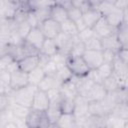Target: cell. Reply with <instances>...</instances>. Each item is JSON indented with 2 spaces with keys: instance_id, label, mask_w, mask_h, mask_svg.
I'll return each instance as SVG.
<instances>
[{
  "instance_id": "603a6c76",
  "label": "cell",
  "mask_w": 128,
  "mask_h": 128,
  "mask_svg": "<svg viewBox=\"0 0 128 128\" xmlns=\"http://www.w3.org/2000/svg\"><path fill=\"white\" fill-rule=\"evenodd\" d=\"M61 83L56 79V77H53V76H45L44 79L40 82V84L38 85V89L39 90H42V91H45V92H48L52 89H55V88H58L60 87Z\"/></svg>"
},
{
  "instance_id": "5bb4252c",
  "label": "cell",
  "mask_w": 128,
  "mask_h": 128,
  "mask_svg": "<svg viewBox=\"0 0 128 128\" xmlns=\"http://www.w3.org/2000/svg\"><path fill=\"white\" fill-rule=\"evenodd\" d=\"M45 40H46V37H45L44 33L42 32V30L40 29V27L32 28L30 30V32L28 33L27 37L25 38V41H27L28 43H30L31 45H33L34 47H36L39 50L41 49Z\"/></svg>"
},
{
  "instance_id": "f5cc1de1",
  "label": "cell",
  "mask_w": 128,
  "mask_h": 128,
  "mask_svg": "<svg viewBox=\"0 0 128 128\" xmlns=\"http://www.w3.org/2000/svg\"><path fill=\"white\" fill-rule=\"evenodd\" d=\"M105 128H106V127H105Z\"/></svg>"
},
{
  "instance_id": "681fc988",
  "label": "cell",
  "mask_w": 128,
  "mask_h": 128,
  "mask_svg": "<svg viewBox=\"0 0 128 128\" xmlns=\"http://www.w3.org/2000/svg\"><path fill=\"white\" fill-rule=\"evenodd\" d=\"M123 24L128 26V7L123 10Z\"/></svg>"
},
{
  "instance_id": "8fae6325",
  "label": "cell",
  "mask_w": 128,
  "mask_h": 128,
  "mask_svg": "<svg viewBox=\"0 0 128 128\" xmlns=\"http://www.w3.org/2000/svg\"><path fill=\"white\" fill-rule=\"evenodd\" d=\"M93 31H94L95 35H96L97 37H99L100 39L105 38V37H108V36H110V35H112V34H114V33L117 32V30L114 29V28L105 20L104 17H102V18L97 22V24H96V25L94 26V28H93Z\"/></svg>"
},
{
  "instance_id": "d4e9b609",
  "label": "cell",
  "mask_w": 128,
  "mask_h": 128,
  "mask_svg": "<svg viewBox=\"0 0 128 128\" xmlns=\"http://www.w3.org/2000/svg\"><path fill=\"white\" fill-rule=\"evenodd\" d=\"M56 126L59 128H77L76 118L73 114H62Z\"/></svg>"
},
{
  "instance_id": "e0dca14e",
  "label": "cell",
  "mask_w": 128,
  "mask_h": 128,
  "mask_svg": "<svg viewBox=\"0 0 128 128\" xmlns=\"http://www.w3.org/2000/svg\"><path fill=\"white\" fill-rule=\"evenodd\" d=\"M38 66H40V58L39 55L36 56H27L20 60L18 62V68L25 72V73H30L34 69H36Z\"/></svg>"
},
{
  "instance_id": "30bf717a",
  "label": "cell",
  "mask_w": 128,
  "mask_h": 128,
  "mask_svg": "<svg viewBox=\"0 0 128 128\" xmlns=\"http://www.w3.org/2000/svg\"><path fill=\"white\" fill-rule=\"evenodd\" d=\"M89 104L90 102L84 96L78 95L75 98V107L73 115L75 116L76 120L82 119L89 115Z\"/></svg>"
},
{
  "instance_id": "277c9868",
  "label": "cell",
  "mask_w": 128,
  "mask_h": 128,
  "mask_svg": "<svg viewBox=\"0 0 128 128\" xmlns=\"http://www.w3.org/2000/svg\"><path fill=\"white\" fill-rule=\"evenodd\" d=\"M113 76L117 80L119 87L121 89H127L128 88V65L123 63L118 56H116L114 62H113Z\"/></svg>"
},
{
  "instance_id": "e575fe53",
  "label": "cell",
  "mask_w": 128,
  "mask_h": 128,
  "mask_svg": "<svg viewBox=\"0 0 128 128\" xmlns=\"http://www.w3.org/2000/svg\"><path fill=\"white\" fill-rule=\"evenodd\" d=\"M55 77H56V79H57L60 83H63V82H65V81L70 80V79L73 77V75H72L71 71L69 70V68L67 67V65H65V66H63V67L58 68Z\"/></svg>"
},
{
  "instance_id": "cb8c5ba5",
  "label": "cell",
  "mask_w": 128,
  "mask_h": 128,
  "mask_svg": "<svg viewBox=\"0 0 128 128\" xmlns=\"http://www.w3.org/2000/svg\"><path fill=\"white\" fill-rule=\"evenodd\" d=\"M15 117L16 120H25L27 115L29 114L31 108H28V107H25V106H22L20 104H17V103H12L9 107Z\"/></svg>"
},
{
  "instance_id": "4316f807",
  "label": "cell",
  "mask_w": 128,
  "mask_h": 128,
  "mask_svg": "<svg viewBox=\"0 0 128 128\" xmlns=\"http://www.w3.org/2000/svg\"><path fill=\"white\" fill-rule=\"evenodd\" d=\"M126 121L117 115L110 113L105 117V127L106 128H124Z\"/></svg>"
},
{
  "instance_id": "f546056e",
  "label": "cell",
  "mask_w": 128,
  "mask_h": 128,
  "mask_svg": "<svg viewBox=\"0 0 128 128\" xmlns=\"http://www.w3.org/2000/svg\"><path fill=\"white\" fill-rule=\"evenodd\" d=\"M85 51H86L85 44L79 39L78 35L75 36L74 40H73V45H72V48H71L69 56H83Z\"/></svg>"
},
{
  "instance_id": "ffe728a7",
  "label": "cell",
  "mask_w": 128,
  "mask_h": 128,
  "mask_svg": "<svg viewBox=\"0 0 128 128\" xmlns=\"http://www.w3.org/2000/svg\"><path fill=\"white\" fill-rule=\"evenodd\" d=\"M102 14L94 8H91L87 11H85L82 15V19L84 21V23L86 24V26L88 28H94V26L97 24V22L102 18Z\"/></svg>"
},
{
  "instance_id": "7dc6e473",
  "label": "cell",
  "mask_w": 128,
  "mask_h": 128,
  "mask_svg": "<svg viewBox=\"0 0 128 128\" xmlns=\"http://www.w3.org/2000/svg\"><path fill=\"white\" fill-rule=\"evenodd\" d=\"M115 7L121 10H124L128 7V1H124V0H120V1H114Z\"/></svg>"
},
{
  "instance_id": "bcb514c9",
  "label": "cell",
  "mask_w": 128,
  "mask_h": 128,
  "mask_svg": "<svg viewBox=\"0 0 128 128\" xmlns=\"http://www.w3.org/2000/svg\"><path fill=\"white\" fill-rule=\"evenodd\" d=\"M117 56L123 63L128 65V49L127 48H121L117 53Z\"/></svg>"
},
{
  "instance_id": "7402d4cb",
  "label": "cell",
  "mask_w": 128,
  "mask_h": 128,
  "mask_svg": "<svg viewBox=\"0 0 128 128\" xmlns=\"http://www.w3.org/2000/svg\"><path fill=\"white\" fill-rule=\"evenodd\" d=\"M59 52L57 44L55 42L54 39H48L46 38V40L44 41L41 49H40V54L45 55L47 57H53L54 55H56Z\"/></svg>"
},
{
  "instance_id": "d6986e66",
  "label": "cell",
  "mask_w": 128,
  "mask_h": 128,
  "mask_svg": "<svg viewBox=\"0 0 128 128\" xmlns=\"http://www.w3.org/2000/svg\"><path fill=\"white\" fill-rule=\"evenodd\" d=\"M101 43H102V48L103 50H108V51H112L114 53H118L119 50L121 49V44L118 40L117 37V33H114L108 37L102 38L101 39Z\"/></svg>"
},
{
  "instance_id": "f6af8a7d",
  "label": "cell",
  "mask_w": 128,
  "mask_h": 128,
  "mask_svg": "<svg viewBox=\"0 0 128 128\" xmlns=\"http://www.w3.org/2000/svg\"><path fill=\"white\" fill-rule=\"evenodd\" d=\"M103 55H104V62H107V63H113L117 56L116 53L108 50H103Z\"/></svg>"
},
{
  "instance_id": "d590c367",
  "label": "cell",
  "mask_w": 128,
  "mask_h": 128,
  "mask_svg": "<svg viewBox=\"0 0 128 128\" xmlns=\"http://www.w3.org/2000/svg\"><path fill=\"white\" fill-rule=\"evenodd\" d=\"M102 85L104 86V88L106 89L107 92H114V91H117V90L121 89V88L119 87V84H118L117 80L115 79V77H114L113 75L110 76L109 78L105 79V80L103 81Z\"/></svg>"
},
{
  "instance_id": "816d5d0a",
  "label": "cell",
  "mask_w": 128,
  "mask_h": 128,
  "mask_svg": "<svg viewBox=\"0 0 128 128\" xmlns=\"http://www.w3.org/2000/svg\"><path fill=\"white\" fill-rule=\"evenodd\" d=\"M126 94H127V100H128V88L126 89Z\"/></svg>"
},
{
  "instance_id": "ee69618b",
  "label": "cell",
  "mask_w": 128,
  "mask_h": 128,
  "mask_svg": "<svg viewBox=\"0 0 128 128\" xmlns=\"http://www.w3.org/2000/svg\"><path fill=\"white\" fill-rule=\"evenodd\" d=\"M87 77L93 82V83H96V84H102L103 83V79L100 77L99 73L97 72V70H91L89 72V74L87 75Z\"/></svg>"
},
{
  "instance_id": "9c48e42d",
  "label": "cell",
  "mask_w": 128,
  "mask_h": 128,
  "mask_svg": "<svg viewBox=\"0 0 128 128\" xmlns=\"http://www.w3.org/2000/svg\"><path fill=\"white\" fill-rule=\"evenodd\" d=\"M78 128H105V117L88 115L82 119L76 120Z\"/></svg>"
},
{
  "instance_id": "f1b7e54d",
  "label": "cell",
  "mask_w": 128,
  "mask_h": 128,
  "mask_svg": "<svg viewBox=\"0 0 128 128\" xmlns=\"http://www.w3.org/2000/svg\"><path fill=\"white\" fill-rule=\"evenodd\" d=\"M89 114L98 116V117H106L109 113L100 102H90L89 104Z\"/></svg>"
},
{
  "instance_id": "60d3db41",
  "label": "cell",
  "mask_w": 128,
  "mask_h": 128,
  "mask_svg": "<svg viewBox=\"0 0 128 128\" xmlns=\"http://www.w3.org/2000/svg\"><path fill=\"white\" fill-rule=\"evenodd\" d=\"M93 36H95V33H94L92 28H86V29H84V30H82L78 33V37L83 43H86Z\"/></svg>"
},
{
  "instance_id": "7bdbcfd3",
  "label": "cell",
  "mask_w": 128,
  "mask_h": 128,
  "mask_svg": "<svg viewBox=\"0 0 128 128\" xmlns=\"http://www.w3.org/2000/svg\"><path fill=\"white\" fill-rule=\"evenodd\" d=\"M26 21H27V23L30 25L31 28H36V27H39V26H40L39 20L37 19L36 15H35L34 12H32V11L28 13L27 18H26Z\"/></svg>"
},
{
  "instance_id": "ba28073f",
  "label": "cell",
  "mask_w": 128,
  "mask_h": 128,
  "mask_svg": "<svg viewBox=\"0 0 128 128\" xmlns=\"http://www.w3.org/2000/svg\"><path fill=\"white\" fill-rule=\"evenodd\" d=\"M49 106H50V99L48 97L47 92L37 89L33 98L31 109L41 111V112H46Z\"/></svg>"
},
{
  "instance_id": "484cf974",
  "label": "cell",
  "mask_w": 128,
  "mask_h": 128,
  "mask_svg": "<svg viewBox=\"0 0 128 128\" xmlns=\"http://www.w3.org/2000/svg\"><path fill=\"white\" fill-rule=\"evenodd\" d=\"M46 76L43 68L41 66H38L36 69H34L33 71H31L30 73H28V79H29V84L38 87V85L40 84V82L44 79V77Z\"/></svg>"
},
{
  "instance_id": "4fadbf2b",
  "label": "cell",
  "mask_w": 128,
  "mask_h": 128,
  "mask_svg": "<svg viewBox=\"0 0 128 128\" xmlns=\"http://www.w3.org/2000/svg\"><path fill=\"white\" fill-rule=\"evenodd\" d=\"M74 37L75 36H68L62 32L59 34V36L55 39V42L57 44V47H58V50L60 53L66 55V56H69L72 45H73Z\"/></svg>"
},
{
  "instance_id": "4dcf8cb0",
  "label": "cell",
  "mask_w": 128,
  "mask_h": 128,
  "mask_svg": "<svg viewBox=\"0 0 128 128\" xmlns=\"http://www.w3.org/2000/svg\"><path fill=\"white\" fill-rule=\"evenodd\" d=\"M59 105H60L62 114H73L74 107H75V99L62 97L59 102Z\"/></svg>"
},
{
  "instance_id": "836d02e7",
  "label": "cell",
  "mask_w": 128,
  "mask_h": 128,
  "mask_svg": "<svg viewBox=\"0 0 128 128\" xmlns=\"http://www.w3.org/2000/svg\"><path fill=\"white\" fill-rule=\"evenodd\" d=\"M97 72L99 73L100 77L103 79V81L107 78H109L110 76L113 75V72H114V68H113V63H107V62H104L99 68L96 69Z\"/></svg>"
},
{
  "instance_id": "c3c4849f",
  "label": "cell",
  "mask_w": 128,
  "mask_h": 128,
  "mask_svg": "<svg viewBox=\"0 0 128 128\" xmlns=\"http://www.w3.org/2000/svg\"><path fill=\"white\" fill-rule=\"evenodd\" d=\"M1 128H18V125H17L16 121H11V122H8L5 125H3Z\"/></svg>"
},
{
  "instance_id": "83f0119b",
  "label": "cell",
  "mask_w": 128,
  "mask_h": 128,
  "mask_svg": "<svg viewBox=\"0 0 128 128\" xmlns=\"http://www.w3.org/2000/svg\"><path fill=\"white\" fill-rule=\"evenodd\" d=\"M61 32L68 35V36H77L79 31L76 26V23L71 19H67L61 24Z\"/></svg>"
},
{
  "instance_id": "7c38bea8",
  "label": "cell",
  "mask_w": 128,
  "mask_h": 128,
  "mask_svg": "<svg viewBox=\"0 0 128 128\" xmlns=\"http://www.w3.org/2000/svg\"><path fill=\"white\" fill-rule=\"evenodd\" d=\"M107 93L108 92L106 91V89L104 88V86L102 84L94 83L84 97L89 102H100L106 97Z\"/></svg>"
},
{
  "instance_id": "6da1fadb",
  "label": "cell",
  "mask_w": 128,
  "mask_h": 128,
  "mask_svg": "<svg viewBox=\"0 0 128 128\" xmlns=\"http://www.w3.org/2000/svg\"><path fill=\"white\" fill-rule=\"evenodd\" d=\"M37 87L33 85H27L24 88H21L19 90H16L12 94V99L14 103L20 104L22 106L31 108L32 107V102L34 95L37 91Z\"/></svg>"
},
{
  "instance_id": "ab89813d",
  "label": "cell",
  "mask_w": 128,
  "mask_h": 128,
  "mask_svg": "<svg viewBox=\"0 0 128 128\" xmlns=\"http://www.w3.org/2000/svg\"><path fill=\"white\" fill-rule=\"evenodd\" d=\"M67 12H68V17H69V19H71V20L74 21V22H76V21L82 19V15H83L82 11H81L80 9L76 8L75 6H73V4L67 9Z\"/></svg>"
},
{
  "instance_id": "8d00e7d4",
  "label": "cell",
  "mask_w": 128,
  "mask_h": 128,
  "mask_svg": "<svg viewBox=\"0 0 128 128\" xmlns=\"http://www.w3.org/2000/svg\"><path fill=\"white\" fill-rule=\"evenodd\" d=\"M85 44V48L86 50H103L102 48V43H101V39L99 37H97L96 35L93 36L91 39H89Z\"/></svg>"
},
{
  "instance_id": "1f68e13d",
  "label": "cell",
  "mask_w": 128,
  "mask_h": 128,
  "mask_svg": "<svg viewBox=\"0 0 128 128\" xmlns=\"http://www.w3.org/2000/svg\"><path fill=\"white\" fill-rule=\"evenodd\" d=\"M125 121H128V100L119 103L111 112Z\"/></svg>"
},
{
  "instance_id": "9a60e30c",
  "label": "cell",
  "mask_w": 128,
  "mask_h": 128,
  "mask_svg": "<svg viewBox=\"0 0 128 128\" xmlns=\"http://www.w3.org/2000/svg\"><path fill=\"white\" fill-rule=\"evenodd\" d=\"M105 18V20L114 28V29H118L120 26L123 25V10L118 9L116 7H114L113 9H111L107 14H105L103 16Z\"/></svg>"
},
{
  "instance_id": "8992f818",
  "label": "cell",
  "mask_w": 128,
  "mask_h": 128,
  "mask_svg": "<svg viewBox=\"0 0 128 128\" xmlns=\"http://www.w3.org/2000/svg\"><path fill=\"white\" fill-rule=\"evenodd\" d=\"M40 29L44 33L45 37L48 39H56L59 34L61 33V25L60 23L56 22L55 20L49 18L45 21H43L40 24Z\"/></svg>"
},
{
  "instance_id": "2e32d148",
  "label": "cell",
  "mask_w": 128,
  "mask_h": 128,
  "mask_svg": "<svg viewBox=\"0 0 128 128\" xmlns=\"http://www.w3.org/2000/svg\"><path fill=\"white\" fill-rule=\"evenodd\" d=\"M59 90H60L61 96H62L63 98L75 99V98L79 95L78 89H77V86H76V83H75L73 77H72L70 80L61 83V85H60V87H59Z\"/></svg>"
},
{
  "instance_id": "5b68a950",
  "label": "cell",
  "mask_w": 128,
  "mask_h": 128,
  "mask_svg": "<svg viewBox=\"0 0 128 128\" xmlns=\"http://www.w3.org/2000/svg\"><path fill=\"white\" fill-rule=\"evenodd\" d=\"M82 57L90 70H95L104 63L103 50H86Z\"/></svg>"
},
{
  "instance_id": "3957f363",
  "label": "cell",
  "mask_w": 128,
  "mask_h": 128,
  "mask_svg": "<svg viewBox=\"0 0 128 128\" xmlns=\"http://www.w3.org/2000/svg\"><path fill=\"white\" fill-rule=\"evenodd\" d=\"M25 122L28 128H51L52 126L45 112L33 109L30 110L25 119Z\"/></svg>"
},
{
  "instance_id": "ac0fdd59",
  "label": "cell",
  "mask_w": 128,
  "mask_h": 128,
  "mask_svg": "<svg viewBox=\"0 0 128 128\" xmlns=\"http://www.w3.org/2000/svg\"><path fill=\"white\" fill-rule=\"evenodd\" d=\"M50 18L55 20L58 23H62L65 20L69 19L68 17V12L66 10V8H64L60 3H58V1H55L54 5L51 7V12H50Z\"/></svg>"
},
{
  "instance_id": "74e56055",
  "label": "cell",
  "mask_w": 128,
  "mask_h": 128,
  "mask_svg": "<svg viewBox=\"0 0 128 128\" xmlns=\"http://www.w3.org/2000/svg\"><path fill=\"white\" fill-rule=\"evenodd\" d=\"M21 45H22V49H23L25 57H27V56H36V55L40 54L39 49H37L36 47H34L33 45H31L30 43H28L25 40L21 43Z\"/></svg>"
},
{
  "instance_id": "44dd1931",
  "label": "cell",
  "mask_w": 128,
  "mask_h": 128,
  "mask_svg": "<svg viewBox=\"0 0 128 128\" xmlns=\"http://www.w3.org/2000/svg\"><path fill=\"white\" fill-rule=\"evenodd\" d=\"M59 102H52L50 103V106L49 108L47 109V111L45 112L50 123L52 125H56V123L58 122L59 118L61 117L62 115V112H61V109H60V105H59Z\"/></svg>"
},
{
  "instance_id": "7a4b0ae2",
  "label": "cell",
  "mask_w": 128,
  "mask_h": 128,
  "mask_svg": "<svg viewBox=\"0 0 128 128\" xmlns=\"http://www.w3.org/2000/svg\"><path fill=\"white\" fill-rule=\"evenodd\" d=\"M66 65L76 77H86L91 71L82 56H68Z\"/></svg>"
},
{
  "instance_id": "f907efd6",
  "label": "cell",
  "mask_w": 128,
  "mask_h": 128,
  "mask_svg": "<svg viewBox=\"0 0 128 128\" xmlns=\"http://www.w3.org/2000/svg\"><path fill=\"white\" fill-rule=\"evenodd\" d=\"M124 128H128V121H126V123H125V126H124Z\"/></svg>"
},
{
  "instance_id": "f35d334b",
  "label": "cell",
  "mask_w": 128,
  "mask_h": 128,
  "mask_svg": "<svg viewBox=\"0 0 128 128\" xmlns=\"http://www.w3.org/2000/svg\"><path fill=\"white\" fill-rule=\"evenodd\" d=\"M42 68H43V70H44V72H45V74L47 76H53V77L56 76L58 67H57V65L55 64V62L51 58H50V60L45 65L42 66Z\"/></svg>"
},
{
  "instance_id": "d6a6232c",
  "label": "cell",
  "mask_w": 128,
  "mask_h": 128,
  "mask_svg": "<svg viewBox=\"0 0 128 128\" xmlns=\"http://www.w3.org/2000/svg\"><path fill=\"white\" fill-rule=\"evenodd\" d=\"M117 37L121 44V48H127L128 49V26L122 25L117 29Z\"/></svg>"
},
{
  "instance_id": "52a82bcc",
  "label": "cell",
  "mask_w": 128,
  "mask_h": 128,
  "mask_svg": "<svg viewBox=\"0 0 128 128\" xmlns=\"http://www.w3.org/2000/svg\"><path fill=\"white\" fill-rule=\"evenodd\" d=\"M27 85H29V79L27 73L21 71L20 69H17L10 73V88L13 91L24 88Z\"/></svg>"
},
{
  "instance_id": "b9f144b4",
  "label": "cell",
  "mask_w": 128,
  "mask_h": 128,
  "mask_svg": "<svg viewBox=\"0 0 128 128\" xmlns=\"http://www.w3.org/2000/svg\"><path fill=\"white\" fill-rule=\"evenodd\" d=\"M14 63H15V61L9 55H7V54H2L1 55V59H0L1 70H7Z\"/></svg>"
}]
</instances>
